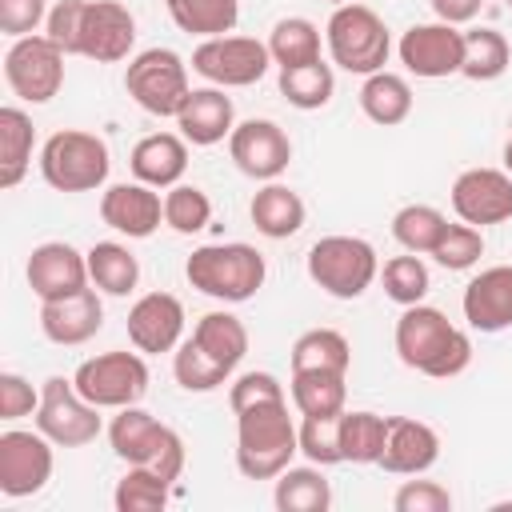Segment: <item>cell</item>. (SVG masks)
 <instances>
[{
    "instance_id": "obj_34",
    "label": "cell",
    "mask_w": 512,
    "mask_h": 512,
    "mask_svg": "<svg viewBox=\"0 0 512 512\" xmlns=\"http://www.w3.org/2000/svg\"><path fill=\"white\" fill-rule=\"evenodd\" d=\"M348 372H292V404L300 416H340L348 400Z\"/></svg>"
},
{
    "instance_id": "obj_35",
    "label": "cell",
    "mask_w": 512,
    "mask_h": 512,
    "mask_svg": "<svg viewBox=\"0 0 512 512\" xmlns=\"http://www.w3.org/2000/svg\"><path fill=\"white\" fill-rule=\"evenodd\" d=\"M272 500H276L280 512H328L332 488L320 476V464H312V468H292L288 464L276 476V496Z\"/></svg>"
},
{
    "instance_id": "obj_53",
    "label": "cell",
    "mask_w": 512,
    "mask_h": 512,
    "mask_svg": "<svg viewBox=\"0 0 512 512\" xmlns=\"http://www.w3.org/2000/svg\"><path fill=\"white\" fill-rule=\"evenodd\" d=\"M328 4H336V8H340V4H352V0H328Z\"/></svg>"
},
{
    "instance_id": "obj_49",
    "label": "cell",
    "mask_w": 512,
    "mask_h": 512,
    "mask_svg": "<svg viewBox=\"0 0 512 512\" xmlns=\"http://www.w3.org/2000/svg\"><path fill=\"white\" fill-rule=\"evenodd\" d=\"M268 400H284V384L272 376V372H244L232 392H228V404L232 412H244L252 404H268Z\"/></svg>"
},
{
    "instance_id": "obj_45",
    "label": "cell",
    "mask_w": 512,
    "mask_h": 512,
    "mask_svg": "<svg viewBox=\"0 0 512 512\" xmlns=\"http://www.w3.org/2000/svg\"><path fill=\"white\" fill-rule=\"evenodd\" d=\"M300 452L328 468V464H344L340 456V416H304L300 424Z\"/></svg>"
},
{
    "instance_id": "obj_8",
    "label": "cell",
    "mask_w": 512,
    "mask_h": 512,
    "mask_svg": "<svg viewBox=\"0 0 512 512\" xmlns=\"http://www.w3.org/2000/svg\"><path fill=\"white\" fill-rule=\"evenodd\" d=\"M124 88L128 96L152 112V116H176L180 104L188 100V64L172 52V48H144L128 60L124 72Z\"/></svg>"
},
{
    "instance_id": "obj_52",
    "label": "cell",
    "mask_w": 512,
    "mask_h": 512,
    "mask_svg": "<svg viewBox=\"0 0 512 512\" xmlns=\"http://www.w3.org/2000/svg\"><path fill=\"white\" fill-rule=\"evenodd\" d=\"M504 172H508V176H512V140H508V144H504Z\"/></svg>"
},
{
    "instance_id": "obj_2",
    "label": "cell",
    "mask_w": 512,
    "mask_h": 512,
    "mask_svg": "<svg viewBox=\"0 0 512 512\" xmlns=\"http://www.w3.org/2000/svg\"><path fill=\"white\" fill-rule=\"evenodd\" d=\"M300 452V428L288 400H268L236 412V468L248 480H276Z\"/></svg>"
},
{
    "instance_id": "obj_5",
    "label": "cell",
    "mask_w": 512,
    "mask_h": 512,
    "mask_svg": "<svg viewBox=\"0 0 512 512\" xmlns=\"http://www.w3.org/2000/svg\"><path fill=\"white\" fill-rule=\"evenodd\" d=\"M324 40H328L332 64H340L344 72H356V76L380 72L388 64V52H392L388 24L368 4H356V0L352 4H340L328 16Z\"/></svg>"
},
{
    "instance_id": "obj_38",
    "label": "cell",
    "mask_w": 512,
    "mask_h": 512,
    "mask_svg": "<svg viewBox=\"0 0 512 512\" xmlns=\"http://www.w3.org/2000/svg\"><path fill=\"white\" fill-rule=\"evenodd\" d=\"M336 92V76L324 60L316 64H300V68H280V96L292 104V108H324Z\"/></svg>"
},
{
    "instance_id": "obj_27",
    "label": "cell",
    "mask_w": 512,
    "mask_h": 512,
    "mask_svg": "<svg viewBox=\"0 0 512 512\" xmlns=\"http://www.w3.org/2000/svg\"><path fill=\"white\" fill-rule=\"evenodd\" d=\"M360 108H364V116L372 124H384V128L404 124L408 112H412V88H408L404 76L380 68V72L364 76V84H360Z\"/></svg>"
},
{
    "instance_id": "obj_9",
    "label": "cell",
    "mask_w": 512,
    "mask_h": 512,
    "mask_svg": "<svg viewBox=\"0 0 512 512\" xmlns=\"http://www.w3.org/2000/svg\"><path fill=\"white\" fill-rule=\"evenodd\" d=\"M72 384L96 408H128L148 392V364L140 352H100L76 368Z\"/></svg>"
},
{
    "instance_id": "obj_1",
    "label": "cell",
    "mask_w": 512,
    "mask_h": 512,
    "mask_svg": "<svg viewBox=\"0 0 512 512\" xmlns=\"http://www.w3.org/2000/svg\"><path fill=\"white\" fill-rule=\"evenodd\" d=\"M396 356H400V364H408L432 380H448L468 368L472 340L440 308L408 304L396 320Z\"/></svg>"
},
{
    "instance_id": "obj_23",
    "label": "cell",
    "mask_w": 512,
    "mask_h": 512,
    "mask_svg": "<svg viewBox=\"0 0 512 512\" xmlns=\"http://www.w3.org/2000/svg\"><path fill=\"white\" fill-rule=\"evenodd\" d=\"M176 128H180V136L188 140V144H196V148H212V144H220L224 136H232V128H236V108H232V100L224 96V88H192L188 92V100L180 104V112H176Z\"/></svg>"
},
{
    "instance_id": "obj_3",
    "label": "cell",
    "mask_w": 512,
    "mask_h": 512,
    "mask_svg": "<svg viewBox=\"0 0 512 512\" xmlns=\"http://www.w3.org/2000/svg\"><path fill=\"white\" fill-rule=\"evenodd\" d=\"M184 276L196 292L224 300V304H244L260 292L268 268L264 256L252 244H204L188 256Z\"/></svg>"
},
{
    "instance_id": "obj_6",
    "label": "cell",
    "mask_w": 512,
    "mask_h": 512,
    "mask_svg": "<svg viewBox=\"0 0 512 512\" xmlns=\"http://www.w3.org/2000/svg\"><path fill=\"white\" fill-rule=\"evenodd\" d=\"M108 144L96 132L60 128L40 148V176L56 192H92L108 180Z\"/></svg>"
},
{
    "instance_id": "obj_10",
    "label": "cell",
    "mask_w": 512,
    "mask_h": 512,
    "mask_svg": "<svg viewBox=\"0 0 512 512\" xmlns=\"http://www.w3.org/2000/svg\"><path fill=\"white\" fill-rule=\"evenodd\" d=\"M36 428L56 444V448H84L100 436V416L96 404L80 396V388L64 376H48L40 388V408H36Z\"/></svg>"
},
{
    "instance_id": "obj_51",
    "label": "cell",
    "mask_w": 512,
    "mask_h": 512,
    "mask_svg": "<svg viewBox=\"0 0 512 512\" xmlns=\"http://www.w3.org/2000/svg\"><path fill=\"white\" fill-rule=\"evenodd\" d=\"M480 4L484 0H432V12L444 20V24H468L476 12H480Z\"/></svg>"
},
{
    "instance_id": "obj_41",
    "label": "cell",
    "mask_w": 512,
    "mask_h": 512,
    "mask_svg": "<svg viewBox=\"0 0 512 512\" xmlns=\"http://www.w3.org/2000/svg\"><path fill=\"white\" fill-rule=\"evenodd\" d=\"M172 376H176V384L184 388V392H212V388H220L232 372L224 368V364H216L192 336L184 340V344H176V356H172Z\"/></svg>"
},
{
    "instance_id": "obj_39",
    "label": "cell",
    "mask_w": 512,
    "mask_h": 512,
    "mask_svg": "<svg viewBox=\"0 0 512 512\" xmlns=\"http://www.w3.org/2000/svg\"><path fill=\"white\" fill-rule=\"evenodd\" d=\"M444 228H448V216L440 212V208H432V204H404L396 216H392V236L400 240V248H408V252H432L436 248V240L444 236Z\"/></svg>"
},
{
    "instance_id": "obj_42",
    "label": "cell",
    "mask_w": 512,
    "mask_h": 512,
    "mask_svg": "<svg viewBox=\"0 0 512 512\" xmlns=\"http://www.w3.org/2000/svg\"><path fill=\"white\" fill-rule=\"evenodd\" d=\"M212 220V200L208 192H200L196 184H172L164 196V224L180 236L200 232Z\"/></svg>"
},
{
    "instance_id": "obj_40",
    "label": "cell",
    "mask_w": 512,
    "mask_h": 512,
    "mask_svg": "<svg viewBox=\"0 0 512 512\" xmlns=\"http://www.w3.org/2000/svg\"><path fill=\"white\" fill-rule=\"evenodd\" d=\"M168 488L172 480H164L156 468H144V464H128L124 480L116 484L112 492V504L120 512H156L168 504Z\"/></svg>"
},
{
    "instance_id": "obj_50",
    "label": "cell",
    "mask_w": 512,
    "mask_h": 512,
    "mask_svg": "<svg viewBox=\"0 0 512 512\" xmlns=\"http://www.w3.org/2000/svg\"><path fill=\"white\" fill-rule=\"evenodd\" d=\"M40 408V392L20 372H0V420H20Z\"/></svg>"
},
{
    "instance_id": "obj_18",
    "label": "cell",
    "mask_w": 512,
    "mask_h": 512,
    "mask_svg": "<svg viewBox=\"0 0 512 512\" xmlns=\"http://www.w3.org/2000/svg\"><path fill=\"white\" fill-rule=\"evenodd\" d=\"M136 44V20L120 0H88L80 20V56L96 64H116Z\"/></svg>"
},
{
    "instance_id": "obj_22",
    "label": "cell",
    "mask_w": 512,
    "mask_h": 512,
    "mask_svg": "<svg viewBox=\"0 0 512 512\" xmlns=\"http://www.w3.org/2000/svg\"><path fill=\"white\" fill-rule=\"evenodd\" d=\"M104 324V304H100V288H84L76 296L64 300H44L40 304V332L52 344L76 348L84 340H92Z\"/></svg>"
},
{
    "instance_id": "obj_54",
    "label": "cell",
    "mask_w": 512,
    "mask_h": 512,
    "mask_svg": "<svg viewBox=\"0 0 512 512\" xmlns=\"http://www.w3.org/2000/svg\"><path fill=\"white\" fill-rule=\"evenodd\" d=\"M504 4H508V8H512V0H504Z\"/></svg>"
},
{
    "instance_id": "obj_16",
    "label": "cell",
    "mask_w": 512,
    "mask_h": 512,
    "mask_svg": "<svg viewBox=\"0 0 512 512\" xmlns=\"http://www.w3.org/2000/svg\"><path fill=\"white\" fill-rule=\"evenodd\" d=\"M232 164L252 180H276L292 160V140L276 120H244L228 136Z\"/></svg>"
},
{
    "instance_id": "obj_19",
    "label": "cell",
    "mask_w": 512,
    "mask_h": 512,
    "mask_svg": "<svg viewBox=\"0 0 512 512\" xmlns=\"http://www.w3.org/2000/svg\"><path fill=\"white\" fill-rule=\"evenodd\" d=\"M184 332V304L172 292H148L128 308V340L136 352L160 356L180 344Z\"/></svg>"
},
{
    "instance_id": "obj_37",
    "label": "cell",
    "mask_w": 512,
    "mask_h": 512,
    "mask_svg": "<svg viewBox=\"0 0 512 512\" xmlns=\"http://www.w3.org/2000/svg\"><path fill=\"white\" fill-rule=\"evenodd\" d=\"M508 60H512V48L504 40V32L496 28H472L464 32V64H460V76L468 80H496L508 72Z\"/></svg>"
},
{
    "instance_id": "obj_31",
    "label": "cell",
    "mask_w": 512,
    "mask_h": 512,
    "mask_svg": "<svg viewBox=\"0 0 512 512\" xmlns=\"http://www.w3.org/2000/svg\"><path fill=\"white\" fill-rule=\"evenodd\" d=\"M352 348L336 328H308L292 344V372H348Z\"/></svg>"
},
{
    "instance_id": "obj_20",
    "label": "cell",
    "mask_w": 512,
    "mask_h": 512,
    "mask_svg": "<svg viewBox=\"0 0 512 512\" xmlns=\"http://www.w3.org/2000/svg\"><path fill=\"white\" fill-rule=\"evenodd\" d=\"M100 220L128 240H148L164 220V200L148 184H112L100 196Z\"/></svg>"
},
{
    "instance_id": "obj_30",
    "label": "cell",
    "mask_w": 512,
    "mask_h": 512,
    "mask_svg": "<svg viewBox=\"0 0 512 512\" xmlns=\"http://www.w3.org/2000/svg\"><path fill=\"white\" fill-rule=\"evenodd\" d=\"M172 24L188 36H224L240 20V0H164Z\"/></svg>"
},
{
    "instance_id": "obj_33",
    "label": "cell",
    "mask_w": 512,
    "mask_h": 512,
    "mask_svg": "<svg viewBox=\"0 0 512 512\" xmlns=\"http://www.w3.org/2000/svg\"><path fill=\"white\" fill-rule=\"evenodd\" d=\"M268 52H272V64H280V68L316 64L320 60V28L304 16H284L268 32Z\"/></svg>"
},
{
    "instance_id": "obj_47",
    "label": "cell",
    "mask_w": 512,
    "mask_h": 512,
    "mask_svg": "<svg viewBox=\"0 0 512 512\" xmlns=\"http://www.w3.org/2000/svg\"><path fill=\"white\" fill-rule=\"evenodd\" d=\"M396 512H448L452 508V492L436 480H408L396 488L392 496Z\"/></svg>"
},
{
    "instance_id": "obj_44",
    "label": "cell",
    "mask_w": 512,
    "mask_h": 512,
    "mask_svg": "<svg viewBox=\"0 0 512 512\" xmlns=\"http://www.w3.org/2000/svg\"><path fill=\"white\" fill-rule=\"evenodd\" d=\"M428 256H436V264L448 268V272H464V268H472L484 256V236H480V228H472L464 220L460 224H448L444 236L436 240V248Z\"/></svg>"
},
{
    "instance_id": "obj_26",
    "label": "cell",
    "mask_w": 512,
    "mask_h": 512,
    "mask_svg": "<svg viewBox=\"0 0 512 512\" xmlns=\"http://www.w3.org/2000/svg\"><path fill=\"white\" fill-rule=\"evenodd\" d=\"M248 212H252L256 232L268 236V240H288V236H296V232L304 228V216H308L304 200H300L288 184H276V180H268V184L252 196Z\"/></svg>"
},
{
    "instance_id": "obj_28",
    "label": "cell",
    "mask_w": 512,
    "mask_h": 512,
    "mask_svg": "<svg viewBox=\"0 0 512 512\" xmlns=\"http://www.w3.org/2000/svg\"><path fill=\"white\" fill-rule=\"evenodd\" d=\"M32 116L24 108H0V188H16L32 160Z\"/></svg>"
},
{
    "instance_id": "obj_13",
    "label": "cell",
    "mask_w": 512,
    "mask_h": 512,
    "mask_svg": "<svg viewBox=\"0 0 512 512\" xmlns=\"http://www.w3.org/2000/svg\"><path fill=\"white\" fill-rule=\"evenodd\" d=\"M52 448L56 444L40 428L36 432L8 428L0 436V492L8 500L36 496L52 480Z\"/></svg>"
},
{
    "instance_id": "obj_7",
    "label": "cell",
    "mask_w": 512,
    "mask_h": 512,
    "mask_svg": "<svg viewBox=\"0 0 512 512\" xmlns=\"http://www.w3.org/2000/svg\"><path fill=\"white\" fill-rule=\"evenodd\" d=\"M308 276L336 300H356L380 276L376 248L360 236H324L308 248Z\"/></svg>"
},
{
    "instance_id": "obj_24",
    "label": "cell",
    "mask_w": 512,
    "mask_h": 512,
    "mask_svg": "<svg viewBox=\"0 0 512 512\" xmlns=\"http://www.w3.org/2000/svg\"><path fill=\"white\" fill-rule=\"evenodd\" d=\"M464 320L476 332H504L512 328V264L484 268L464 288Z\"/></svg>"
},
{
    "instance_id": "obj_14",
    "label": "cell",
    "mask_w": 512,
    "mask_h": 512,
    "mask_svg": "<svg viewBox=\"0 0 512 512\" xmlns=\"http://www.w3.org/2000/svg\"><path fill=\"white\" fill-rule=\"evenodd\" d=\"M400 64L420 76V80H444V76H456L460 64H464V32L456 24H412L400 44Z\"/></svg>"
},
{
    "instance_id": "obj_36",
    "label": "cell",
    "mask_w": 512,
    "mask_h": 512,
    "mask_svg": "<svg viewBox=\"0 0 512 512\" xmlns=\"http://www.w3.org/2000/svg\"><path fill=\"white\" fill-rule=\"evenodd\" d=\"M388 416L376 412H340V456L344 464H376L384 452Z\"/></svg>"
},
{
    "instance_id": "obj_43",
    "label": "cell",
    "mask_w": 512,
    "mask_h": 512,
    "mask_svg": "<svg viewBox=\"0 0 512 512\" xmlns=\"http://www.w3.org/2000/svg\"><path fill=\"white\" fill-rule=\"evenodd\" d=\"M380 280H384L388 300H396V304H404V308H408V304H420V300L428 296V288H432L428 268H424V260H420L416 252H408V256H392V260L384 264Z\"/></svg>"
},
{
    "instance_id": "obj_21",
    "label": "cell",
    "mask_w": 512,
    "mask_h": 512,
    "mask_svg": "<svg viewBox=\"0 0 512 512\" xmlns=\"http://www.w3.org/2000/svg\"><path fill=\"white\" fill-rule=\"evenodd\" d=\"M440 456V436L432 424L412 420V416H388V436L380 452V468L392 476H420L436 464Z\"/></svg>"
},
{
    "instance_id": "obj_11",
    "label": "cell",
    "mask_w": 512,
    "mask_h": 512,
    "mask_svg": "<svg viewBox=\"0 0 512 512\" xmlns=\"http://www.w3.org/2000/svg\"><path fill=\"white\" fill-rule=\"evenodd\" d=\"M4 80H8L12 96H20L28 104H48L64 84V52L44 32L20 36L4 52Z\"/></svg>"
},
{
    "instance_id": "obj_32",
    "label": "cell",
    "mask_w": 512,
    "mask_h": 512,
    "mask_svg": "<svg viewBox=\"0 0 512 512\" xmlns=\"http://www.w3.org/2000/svg\"><path fill=\"white\" fill-rule=\"evenodd\" d=\"M84 256H88V276H92V284H96L100 292H108V296H128V292L136 288L140 264H136V256H132L124 244L100 240V244H92Z\"/></svg>"
},
{
    "instance_id": "obj_4",
    "label": "cell",
    "mask_w": 512,
    "mask_h": 512,
    "mask_svg": "<svg viewBox=\"0 0 512 512\" xmlns=\"http://www.w3.org/2000/svg\"><path fill=\"white\" fill-rule=\"evenodd\" d=\"M108 440H112V452L124 460V464H144V468H156L164 480H180L184 472V440L160 424L152 412L128 404L112 416L108 424Z\"/></svg>"
},
{
    "instance_id": "obj_15",
    "label": "cell",
    "mask_w": 512,
    "mask_h": 512,
    "mask_svg": "<svg viewBox=\"0 0 512 512\" xmlns=\"http://www.w3.org/2000/svg\"><path fill=\"white\" fill-rule=\"evenodd\" d=\"M452 212L472 228L512 220V176L500 172V168L460 172L456 184H452Z\"/></svg>"
},
{
    "instance_id": "obj_48",
    "label": "cell",
    "mask_w": 512,
    "mask_h": 512,
    "mask_svg": "<svg viewBox=\"0 0 512 512\" xmlns=\"http://www.w3.org/2000/svg\"><path fill=\"white\" fill-rule=\"evenodd\" d=\"M48 12V0H0V32L12 40L32 36L48 20Z\"/></svg>"
},
{
    "instance_id": "obj_12",
    "label": "cell",
    "mask_w": 512,
    "mask_h": 512,
    "mask_svg": "<svg viewBox=\"0 0 512 512\" xmlns=\"http://www.w3.org/2000/svg\"><path fill=\"white\" fill-rule=\"evenodd\" d=\"M272 64V52L256 36H208L192 52V72H200L216 88H248Z\"/></svg>"
},
{
    "instance_id": "obj_25",
    "label": "cell",
    "mask_w": 512,
    "mask_h": 512,
    "mask_svg": "<svg viewBox=\"0 0 512 512\" xmlns=\"http://www.w3.org/2000/svg\"><path fill=\"white\" fill-rule=\"evenodd\" d=\"M132 176L148 188H172L180 184L184 168H188V140L184 136H172V132H152L144 140H136L132 156Z\"/></svg>"
},
{
    "instance_id": "obj_46",
    "label": "cell",
    "mask_w": 512,
    "mask_h": 512,
    "mask_svg": "<svg viewBox=\"0 0 512 512\" xmlns=\"http://www.w3.org/2000/svg\"><path fill=\"white\" fill-rule=\"evenodd\" d=\"M84 4L88 0H60L48 20H44V36L64 52V56H80V20H84Z\"/></svg>"
},
{
    "instance_id": "obj_29",
    "label": "cell",
    "mask_w": 512,
    "mask_h": 512,
    "mask_svg": "<svg viewBox=\"0 0 512 512\" xmlns=\"http://www.w3.org/2000/svg\"><path fill=\"white\" fill-rule=\"evenodd\" d=\"M192 340H196L216 364H224L228 372L248 356V328H244V320L232 316V312H208V316H200L196 328H192Z\"/></svg>"
},
{
    "instance_id": "obj_17",
    "label": "cell",
    "mask_w": 512,
    "mask_h": 512,
    "mask_svg": "<svg viewBox=\"0 0 512 512\" xmlns=\"http://www.w3.org/2000/svg\"><path fill=\"white\" fill-rule=\"evenodd\" d=\"M28 288L44 300H64V296H76L88 288V256L76 252L72 244L64 240H48V244H36L32 256H28Z\"/></svg>"
}]
</instances>
